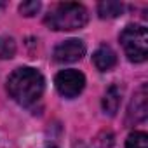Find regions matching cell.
<instances>
[{"instance_id": "obj_1", "label": "cell", "mask_w": 148, "mask_h": 148, "mask_svg": "<svg viewBox=\"0 0 148 148\" xmlns=\"http://www.w3.org/2000/svg\"><path fill=\"white\" fill-rule=\"evenodd\" d=\"M44 87L45 82L42 73L30 66H21L14 70L7 79V92L16 103L23 106H30L37 103L42 98Z\"/></svg>"}, {"instance_id": "obj_2", "label": "cell", "mask_w": 148, "mask_h": 148, "mask_svg": "<svg viewBox=\"0 0 148 148\" xmlns=\"http://www.w3.org/2000/svg\"><path fill=\"white\" fill-rule=\"evenodd\" d=\"M87 23V11L84 5L75 2H63L58 4L49 11L45 16V25L56 32H71L86 26Z\"/></svg>"}, {"instance_id": "obj_3", "label": "cell", "mask_w": 148, "mask_h": 148, "mask_svg": "<svg viewBox=\"0 0 148 148\" xmlns=\"http://www.w3.org/2000/svg\"><path fill=\"white\" fill-rule=\"evenodd\" d=\"M120 44L129 61L143 63L148 56V33L145 26L129 25L120 33Z\"/></svg>"}, {"instance_id": "obj_4", "label": "cell", "mask_w": 148, "mask_h": 148, "mask_svg": "<svg viewBox=\"0 0 148 148\" xmlns=\"http://www.w3.org/2000/svg\"><path fill=\"white\" fill-rule=\"evenodd\" d=\"M56 89L64 98H75L86 87V77L79 70H63L54 79Z\"/></svg>"}, {"instance_id": "obj_5", "label": "cell", "mask_w": 148, "mask_h": 148, "mask_svg": "<svg viewBox=\"0 0 148 148\" xmlns=\"http://www.w3.org/2000/svg\"><path fill=\"white\" fill-rule=\"evenodd\" d=\"M86 54V45L82 40L79 38H68L61 44H58L54 47V61L58 63H73L82 59V56Z\"/></svg>"}, {"instance_id": "obj_6", "label": "cell", "mask_w": 148, "mask_h": 148, "mask_svg": "<svg viewBox=\"0 0 148 148\" xmlns=\"http://www.w3.org/2000/svg\"><path fill=\"white\" fill-rule=\"evenodd\" d=\"M92 61H94V66H96L99 71H108V70H112V68L117 64V54L113 52L112 47L101 45V47H98L96 52L92 54Z\"/></svg>"}, {"instance_id": "obj_7", "label": "cell", "mask_w": 148, "mask_h": 148, "mask_svg": "<svg viewBox=\"0 0 148 148\" xmlns=\"http://www.w3.org/2000/svg\"><path fill=\"white\" fill-rule=\"evenodd\" d=\"M120 106V89L117 86H110L103 98V110L108 115H115Z\"/></svg>"}, {"instance_id": "obj_8", "label": "cell", "mask_w": 148, "mask_h": 148, "mask_svg": "<svg viewBox=\"0 0 148 148\" xmlns=\"http://www.w3.org/2000/svg\"><path fill=\"white\" fill-rule=\"evenodd\" d=\"M98 12L99 16L105 19V18H119L122 12H124V5L120 2H113V0H106V2H101L98 5Z\"/></svg>"}, {"instance_id": "obj_9", "label": "cell", "mask_w": 148, "mask_h": 148, "mask_svg": "<svg viewBox=\"0 0 148 148\" xmlns=\"http://www.w3.org/2000/svg\"><path fill=\"white\" fill-rule=\"evenodd\" d=\"M134 120H145L146 117V94H145V87L139 91V94L134 96Z\"/></svg>"}, {"instance_id": "obj_10", "label": "cell", "mask_w": 148, "mask_h": 148, "mask_svg": "<svg viewBox=\"0 0 148 148\" xmlns=\"http://www.w3.org/2000/svg\"><path fill=\"white\" fill-rule=\"evenodd\" d=\"M125 148H148V136L146 132H131L125 141Z\"/></svg>"}, {"instance_id": "obj_11", "label": "cell", "mask_w": 148, "mask_h": 148, "mask_svg": "<svg viewBox=\"0 0 148 148\" xmlns=\"http://www.w3.org/2000/svg\"><path fill=\"white\" fill-rule=\"evenodd\" d=\"M16 54V44L11 37H0V59H11Z\"/></svg>"}, {"instance_id": "obj_12", "label": "cell", "mask_w": 148, "mask_h": 148, "mask_svg": "<svg viewBox=\"0 0 148 148\" xmlns=\"http://www.w3.org/2000/svg\"><path fill=\"white\" fill-rule=\"evenodd\" d=\"M38 11H40V2H35V0H32V2H23L19 5V12L23 16H35Z\"/></svg>"}]
</instances>
